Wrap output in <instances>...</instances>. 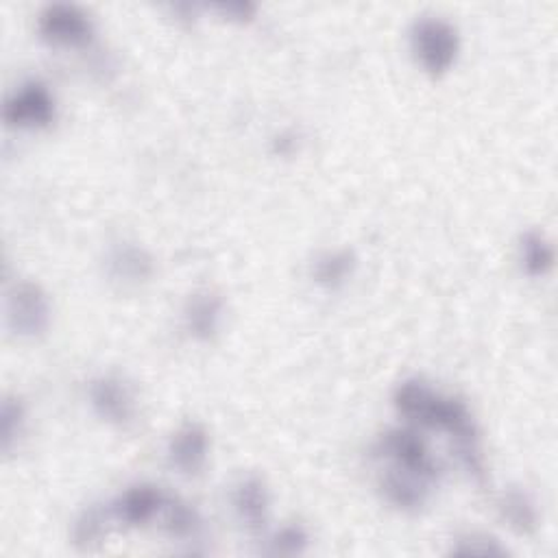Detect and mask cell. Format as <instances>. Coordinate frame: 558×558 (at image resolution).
Listing matches in <instances>:
<instances>
[{"instance_id":"6da1fadb","label":"cell","mask_w":558,"mask_h":558,"mask_svg":"<svg viewBox=\"0 0 558 558\" xmlns=\"http://www.w3.org/2000/svg\"><path fill=\"white\" fill-rule=\"evenodd\" d=\"M413 51L430 75H443L458 55L456 29L439 18H421L413 27Z\"/></svg>"},{"instance_id":"7a4b0ae2","label":"cell","mask_w":558,"mask_h":558,"mask_svg":"<svg viewBox=\"0 0 558 558\" xmlns=\"http://www.w3.org/2000/svg\"><path fill=\"white\" fill-rule=\"evenodd\" d=\"M51 321L49 300L38 284L23 282L14 287L8 300V326L18 337H40Z\"/></svg>"},{"instance_id":"3957f363","label":"cell","mask_w":558,"mask_h":558,"mask_svg":"<svg viewBox=\"0 0 558 558\" xmlns=\"http://www.w3.org/2000/svg\"><path fill=\"white\" fill-rule=\"evenodd\" d=\"M380 452L389 458H393L397 462V467H404L421 478H426L428 482L436 480L439 475V467L432 460L426 443L421 441V436L413 430H389L382 439H380Z\"/></svg>"},{"instance_id":"277c9868","label":"cell","mask_w":558,"mask_h":558,"mask_svg":"<svg viewBox=\"0 0 558 558\" xmlns=\"http://www.w3.org/2000/svg\"><path fill=\"white\" fill-rule=\"evenodd\" d=\"M40 34L53 45L84 47L92 38V23L79 8L55 3L40 14Z\"/></svg>"},{"instance_id":"5b68a950","label":"cell","mask_w":558,"mask_h":558,"mask_svg":"<svg viewBox=\"0 0 558 558\" xmlns=\"http://www.w3.org/2000/svg\"><path fill=\"white\" fill-rule=\"evenodd\" d=\"M3 116L14 127H47L55 118V101L47 86L31 81L5 103Z\"/></svg>"},{"instance_id":"8992f818","label":"cell","mask_w":558,"mask_h":558,"mask_svg":"<svg viewBox=\"0 0 558 558\" xmlns=\"http://www.w3.org/2000/svg\"><path fill=\"white\" fill-rule=\"evenodd\" d=\"M90 400L99 417L114 426H127L134 419V397L116 378H99L90 386Z\"/></svg>"},{"instance_id":"52a82bcc","label":"cell","mask_w":558,"mask_h":558,"mask_svg":"<svg viewBox=\"0 0 558 558\" xmlns=\"http://www.w3.org/2000/svg\"><path fill=\"white\" fill-rule=\"evenodd\" d=\"M443 397L434 393L421 380H406L395 391V406L397 410L413 423L434 428V419L439 413Z\"/></svg>"},{"instance_id":"ba28073f","label":"cell","mask_w":558,"mask_h":558,"mask_svg":"<svg viewBox=\"0 0 558 558\" xmlns=\"http://www.w3.org/2000/svg\"><path fill=\"white\" fill-rule=\"evenodd\" d=\"M107 272L114 282L138 287L153 275V257L136 244H116L107 255Z\"/></svg>"},{"instance_id":"9c48e42d","label":"cell","mask_w":558,"mask_h":558,"mask_svg":"<svg viewBox=\"0 0 558 558\" xmlns=\"http://www.w3.org/2000/svg\"><path fill=\"white\" fill-rule=\"evenodd\" d=\"M170 462L186 475L203 469L207 458V432L199 423H186L168 445Z\"/></svg>"},{"instance_id":"30bf717a","label":"cell","mask_w":558,"mask_h":558,"mask_svg":"<svg viewBox=\"0 0 558 558\" xmlns=\"http://www.w3.org/2000/svg\"><path fill=\"white\" fill-rule=\"evenodd\" d=\"M380 486L386 499L402 510H417L426 504L428 497V480L404 467L389 469L382 475Z\"/></svg>"},{"instance_id":"8fae6325","label":"cell","mask_w":558,"mask_h":558,"mask_svg":"<svg viewBox=\"0 0 558 558\" xmlns=\"http://www.w3.org/2000/svg\"><path fill=\"white\" fill-rule=\"evenodd\" d=\"M166 497L160 489L140 484L129 489L112 508L114 517L127 525H142L147 523L157 510L164 508Z\"/></svg>"},{"instance_id":"7c38bea8","label":"cell","mask_w":558,"mask_h":558,"mask_svg":"<svg viewBox=\"0 0 558 558\" xmlns=\"http://www.w3.org/2000/svg\"><path fill=\"white\" fill-rule=\"evenodd\" d=\"M223 313V300L216 293L203 291L190 297L186 306V326L199 341H207L216 334Z\"/></svg>"},{"instance_id":"4fadbf2b","label":"cell","mask_w":558,"mask_h":558,"mask_svg":"<svg viewBox=\"0 0 558 558\" xmlns=\"http://www.w3.org/2000/svg\"><path fill=\"white\" fill-rule=\"evenodd\" d=\"M233 506L249 530H262L266 523L268 493L259 478L242 480L233 491Z\"/></svg>"},{"instance_id":"5bb4252c","label":"cell","mask_w":558,"mask_h":558,"mask_svg":"<svg viewBox=\"0 0 558 558\" xmlns=\"http://www.w3.org/2000/svg\"><path fill=\"white\" fill-rule=\"evenodd\" d=\"M499 512L517 534H532L538 525V515L528 493L506 491L499 499Z\"/></svg>"},{"instance_id":"9a60e30c","label":"cell","mask_w":558,"mask_h":558,"mask_svg":"<svg viewBox=\"0 0 558 558\" xmlns=\"http://www.w3.org/2000/svg\"><path fill=\"white\" fill-rule=\"evenodd\" d=\"M354 268H356L354 251L343 249V251H334V253H324L315 262L313 272H315V279L319 284H324L328 289H337L352 275Z\"/></svg>"},{"instance_id":"2e32d148","label":"cell","mask_w":558,"mask_h":558,"mask_svg":"<svg viewBox=\"0 0 558 558\" xmlns=\"http://www.w3.org/2000/svg\"><path fill=\"white\" fill-rule=\"evenodd\" d=\"M521 259L530 277L545 275L554 264V251L547 238L538 231H528L521 238Z\"/></svg>"},{"instance_id":"e0dca14e","label":"cell","mask_w":558,"mask_h":558,"mask_svg":"<svg viewBox=\"0 0 558 558\" xmlns=\"http://www.w3.org/2000/svg\"><path fill=\"white\" fill-rule=\"evenodd\" d=\"M107 515L92 506L88 510L81 512V517L77 519L75 523V530H73V538H75V545L84 551H90L94 547H99L103 543V536H105V530H107Z\"/></svg>"},{"instance_id":"ac0fdd59","label":"cell","mask_w":558,"mask_h":558,"mask_svg":"<svg viewBox=\"0 0 558 558\" xmlns=\"http://www.w3.org/2000/svg\"><path fill=\"white\" fill-rule=\"evenodd\" d=\"M199 515L194 508L179 499H166L164 502V528L175 538H186L196 534L199 530Z\"/></svg>"},{"instance_id":"d6986e66","label":"cell","mask_w":558,"mask_h":558,"mask_svg":"<svg viewBox=\"0 0 558 558\" xmlns=\"http://www.w3.org/2000/svg\"><path fill=\"white\" fill-rule=\"evenodd\" d=\"M25 421V410L23 404L16 400H5L3 410H0V443L3 449L10 452L12 443L18 439Z\"/></svg>"},{"instance_id":"ffe728a7","label":"cell","mask_w":558,"mask_h":558,"mask_svg":"<svg viewBox=\"0 0 558 558\" xmlns=\"http://www.w3.org/2000/svg\"><path fill=\"white\" fill-rule=\"evenodd\" d=\"M308 545V534L302 525H289L284 530H279L272 541H270V554L279 556H295L302 554Z\"/></svg>"},{"instance_id":"44dd1931","label":"cell","mask_w":558,"mask_h":558,"mask_svg":"<svg viewBox=\"0 0 558 558\" xmlns=\"http://www.w3.org/2000/svg\"><path fill=\"white\" fill-rule=\"evenodd\" d=\"M458 556H504L506 549L497 545L495 538L489 536H467L460 538L458 545L452 549Z\"/></svg>"},{"instance_id":"7402d4cb","label":"cell","mask_w":558,"mask_h":558,"mask_svg":"<svg viewBox=\"0 0 558 558\" xmlns=\"http://www.w3.org/2000/svg\"><path fill=\"white\" fill-rule=\"evenodd\" d=\"M216 10L223 16H227L229 21H238V23L251 21L255 14V5H251V3H220V5H216Z\"/></svg>"}]
</instances>
